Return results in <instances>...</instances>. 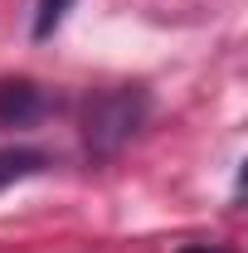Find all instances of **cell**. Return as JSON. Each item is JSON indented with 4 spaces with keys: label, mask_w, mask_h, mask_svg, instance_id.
I'll list each match as a JSON object with an SVG mask.
<instances>
[{
    "label": "cell",
    "mask_w": 248,
    "mask_h": 253,
    "mask_svg": "<svg viewBox=\"0 0 248 253\" xmlns=\"http://www.w3.org/2000/svg\"><path fill=\"white\" fill-rule=\"evenodd\" d=\"M146 112H151V97L146 88H112V93H97L83 112V141L93 156H112L122 151L126 141L146 126Z\"/></svg>",
    "instance_id": "obj_1"
},
{
    "label": "cell",
    "mask_w": 248,
    "mask_h": 253,
    "mask_svg": "<svg viewBox=\"0 0 248 253\" xmlns=\"http://www.w3.org/2000/svg\"><path fill=\"white\" fill-rule=\"evenodd\" d=\"M49 97L34 78H5L0 83V126H34L44 117Z\"/></svg>",
    "instance_id": "obj_2"
},
{
    "label": "cell",
    "mask_w": 248,
    "mask_h": 253,
    "mask_svg": "<svg viewBox=\"0 0 248 253\" xmlns=\"http://www.w3.org/2000/svg\"><path fill=\"white\" fill-rule=\"evenodd\" d=\"M73 10V0H39L34 5V39H49L63 25V15Z\"/></svg>",
    "instance_id": "obj_4"
},
{
    "label": "cell",
    "mask_w": 248,
    "mask_h": 253,
    "mask_svg": "<svg viewBox=\"0 0 248 253\" xmlns=\"http://www.w3.org/2000/svg\"><path fill=\"white\" fill-rule=\"evenodd\" d=\"M180 253H200V249H180ZM214 253H229V249H214Z\"/></svg>",
    "instance_id": "obj_5"
},
{
    "label": "cell",
    "mask_w": 248,
    "mask_h": 253,
    "mask_svg": "<svg viewBox=\"0 0 248 253\" xmlns=\"http://www.w3.org/2000/svg\"><path fill=\"white\" fill-rule=\"evenodd\" d=\"M39 170H49V156L44 151H30V146H10V151H0V190L15 185V180H30Z\"/></svg>",
    "instance_id": "obj_3"
}]
</instances>
